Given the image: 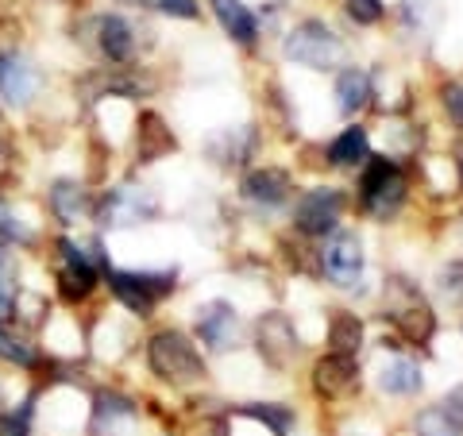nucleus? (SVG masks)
Instances as JSON below:
<instances>
[{
	"mask_svg": "<svg viewBox=\"0 0 463 436\" xmlns=\"http://www.w3.org/2000/svg\"><path fill=\"white\" fill-rule=\"evenodd\" d=\"M321 267L336 286H355L364 274V243L355 232H332V240L321 251Z\"/></svg>",
	"mask_w": 463,
	"mask_h": 436,
	"instance_id": "8",
	"label": "nucleus"
},
{
	"mask_svg": "<svg viewBox=\"0 0 463 436\" xmlns=\"http://www.w3.org/2000/svg\"><path fill=\"white\" fill-rule=\"evenodd\" d=\"M0 363H12V367H24V371L39 367L35 344L27 340L24 332H16L12 325H5V321H0Z\"/></svg>",
	"mask_w": 463,
	"mask_h": 436,
	"instance_id": "20",
	"label": "nucleus"
},
{
	"mask_svg": "<svg viewBox=\"0 0 463 436\" xmlns=\"http://www.w3.org/2000/svg\"><path fill=\"white\" fill-rule=\"evenodd\" d=\"M120 5H136V0H120Z\"/></svg>",
	"mask_w": 463,
	"mask_h": 436,
	"instance_id": "35",
	"label": "nucleus"
},
{
	"mask_svg": "<svg viewBox=\"0 0 463 436\" xmlns=\"http://www.w3.org/2000/svg\"><path fill=\"white\" fill-rule=\"evenodd\" d=\"M0 116H5V112H0Z\"/></svg>",
	"mask_w": 463,
	"mask_h": 436,
	"instance_id": "36",
	"label": "nucleus"
},
{
	"mask_svg": "<svg viewBox=\"0 0 463 436\" xmlns=\"http://www.w3.org/2000/svg\"><path fill=\"white\" fill-rule=\"evenodd\" d=\"M139 421V405L120 394V390H100L93 398V417H90V436H132Z\"/></svg>",
	"mask_w": 463,
	"mask_h": 436,
	"instance_id": "7",
	"label": "nucleus"
},
{
	"mask_svg": "<svg viewBox=\"0 0 463 436\" xmlns=\"http://www.w3.org/2000/svg\"><path fill=\"white\" fill-rule=\"evenodd\" d=\"M402 298H405V301L390 298V313H386L390 325H394L410 344H429L432 332H437V317H432V309L421 301V294H417V289H410L405 282H402Z\"/></svg>",
	"mask_w": 463,
	"mask_h": 436,
	"instance_id": "9",
	"label": "nucleus"
},
{
	"mask_svg": "<svg viewBox=\"0 0 463 436\" xmlns=\"http://www.w3.org/2000/svg\"><path fill=\"white\" fill-rule=\"evenodd\" d=\"M155 8L166 12V16H178V20H197L201 16L197 0H155Z\"/></svg>",
	"mask_w": 463,
	"mask_h": 436,
	"instance_id": "30",
	"label": "nucleus"
},
{
	"mask_svg": "<svg viewBox=\"0 0 463 436\" xmlns=\"http://www.w3.org/2000/svg\"><path fill=\"white\" fill-rule=\"evenodd\" d=\"M105 282L116 301L136 317H151L155 305L174 294V270H105Z\"/></svg>",
	"mask_w": 463,
	"mask_h": 436,
	"instance_id": "2",
	"label": "nucleus"
},
{
	"mask_svg": "<svg viewBox=\"0 0 463 436\" xmlns=\"http://www.w3.org/2000/svg\"><path fill=\"white\" fill-rule=\"evenodd\" d=\"M259 352H263V359L279 371L298 355V332L289 325V317L267 313L263 321H259Z\"/></svg>",
	"mask_w": 463,
	"mask_h": 436,
	"instance_id": "14",
	"label": "nucleus"
},
{
	"mask_svg": "<svg viewBox=\"0 0 463 436\" xmlns=\"http://www.w3.org/2000/svg\"><path fill=\"white\" fill-rule=\"evenodd\" d=\"M328 344L336 347L340 355H355L359 344H364V321H359L355 313H332L328 321Z\"/></svg>",
	"mask_w": 463,
	"mask_h": 436,
	"instance_id": "22",
	"label": "nucleus"
},
{
	"mask_svg": "<svg viewBox=\"0 0 463 436\" xmlns=\"http://www.w3.org/2000/svg\"><path fill=\"white\" fill-rule=\"evenodd\" d=\"M336 97H340V112L352 116L359 112L371 100V78L364 74V70H344V74L336 78Z\"/></svg>",
	"mask_w": 463,
	"mask_h": 436,
	"instance_id": "23",
	"label": "nucleus"
},
{
	"mask_svg": "<svg viewBox=\"0 0 463 436\" xmlns=\"http://www.w3.org/2000/svg\"><path fill=\"white\" fill-rule=\"evenodd\" d=\"M12 5H16V0H0V12H5V8H12Z\"/></svg>",
	"mask_w": 463,
	"mask_h": 436,
	"instance_id": "33",
	"label": "nucleus"
},
{
	"mask_svg": "<svg viewBox=\"0 0 463 436\" xmlns=\"http://www.w3.org/2000/svg\"><path fill=\"white\" fill-rule=\"evenodd\" d=\"M54 247H58V270H54L58 298H62L66 305H78V301H85L97 289L100 270H97V263L90 259V251H85L81 243L58 236Z\"/></svg>",
	"mask_w": 463,
	"mask_h": 436,
	"instance_id": "4",
	"label": "nucleus"
},
{
	"mask_svg": "<svg viewBox=\"0 0 463 436\" xmlns=\"http://www.w3.org/2000/svg\"><path fill=\"white\" fill-rule=\"evenodd\" d=\"M32 405L35 398H24L16 410H5L0 413V436H32Z\"/></svg>",
	"mask_w": 463,
	"mask_h": 436,
	"instance_id": "27",
	"label": "nucleus"
},
{
	"mask_svg": "<svg viewBox=\"0 0 463 436\" xmlns=\"http://www.w3.org/2000/svg\"><path fill=\"white\" fill-rule=\"evenodd\" d=\"M47 209L54 213L58 224L74 228V224H81L85 216L93 213V197H90V190H85L81 182L58 178V182L51 185V194H47Z\"/></svg>",
	"mask_w": 463,
	"mask_h": 436,
	"instance_id": "15",
	"label": "nucleus"
},
{
	"mask_svg": "<svg viewBox=\"0 0 463 436\" xmlns=\"http://www.w3.org/2000/svg\"><path fill=\"white\" fill-rule=\"evenodd\" d=\"M43 66H35L24 51H0V100L12 109H27L43 93Z\"/></svg>",
	"mask_w": 463,
	"mask_h": 436,
	"instance_id": "6",
	"label": "nucleus"
},
{
	"mask_svg": "<svg viewBox=\"0 0 463 436\" xmlns=\"http://www.w3.org/2000/svg\"><path fill=\"white\" fill-rule=\"evenodd\" d=\"M379 386L386 394H413V390H421V367L413 359H390L379 371Z\"/></svg>",
	"mask_w": 463,
	"mask_h": 436,
	"instance_id": "21",
	"label": "nucleus"
},
{
	"mask_svg": "<svg viewBox=\"0 0 463 436\" xmlns=\"http://www.w3.org/2000/svg\"><path fill=\"white\" fill-rule=\"evenodd\" d=\"M0 413H5V390H0Z\"/></svg>",
	"mask_w": 463,
	"mask_h": 436,
	"instance_id": "34",
	"label": "nucleus"
},
{
	"mask_svg": "<svg viewBox=\"0 0 463 436\" xmlns=\"http://www.w3.org/2000/svg\"><path fill=\"white\" fill-rule=\"evenodd\" d=\"M243 417H255V421H267L274 429V436H286L289 425H294V413H289V405H243L240 410Z\"/></svg>",
	"mask_w": 463,
	"mask_h": 436,
	"instance_id": "26",
	"label": "nucleus"
},
{
	"mask_svg": "<svg viewBox=\"0 0 463 436\" xmlns=\"http://www.w3.org/2000/svg\"><path fill=\"white\" fill-rule=\"evenodd\" d=\"M194 325H197V340L213 347V352H224V347H232V340H236V309H232L228 301H209V305H201L197 317H194Z\"/></svg>",
	"mask_w": 463,
	"mask_h": 436,
	"instance_id": "12",
	"label": "nucleus"
},
{
	"mask_svg": "<svg viewBox=\"0 0 463 436\" xmlns=\"http://www.w3.org/2000/svg\"><path fill=\"white\" fill-rule=\"evenodd\" d=\"M459 421L444 410V405H429L417 413V436H459Z\"/></svg>",
	"mask_w": 463,
	"mask_h": 436,
	"instance_id": "25",
	"label": "nucleus"
},
{
	"mask_svg": "<svg viewBox=\"0 0 463 436\" xmlns=\"http://www.w3.org/2000/svg\"><path fill=\"white\" fill-rule=\"evenodd\" d=\"M444 410L452 413V417L459 421V425H463V383H459V386H452V390H448V398H444Z\"/></svg>",
	"mask_w": 463,
	"mask_h": 436,
	"instance_id": "32",
	"label": "nucleus"
},
{
	"mask_svg": "<svg viewBox=\"0 0 463 436\" xmlns=\"http://www.w3.org/2000/svg\"><path fill=\"white\" fill-rule=\"evenodd\" d=\"M313 390L321 398H328V402H340V398L352 394V390H359V363H355V355L332 352L325 359H317V367H313Z\"/></svg>",
	"mask_w": 463,
	"mask_h": 436,
	"instance_id": "11",
	"label": "nucleus"
},
{
	"mask_svg": "<svg viewBox=\"0 0 463 436\" xmlns=\"http://www.w3.org/2000/svg\"><path fill=\"white\" fill-rule=\"evenodd\" d=\"M367 128H347V132H340L336 139L328 143V163L332 166H355V163H364L367 158Z\"/></svg>",
	"mask_w": 463,
	"mask_h": 436,
	"instance_id": "19",
	"label": "nucleus"
},
{
	"mask_svg": "<svg viewBox=\"0 0 463 436\" xmlns=\"http://www.w3.org/2000/svg\"><path fill=\"white\" fill-rule=\"evenodd\" d=\"M147 363L151 371L170 386H194L205 379V359H201L197 344L178 328H158L147 340Z\"/></svg>",
	"mask_w": 463,
	"mask_h": 436,
	"instance_id": "1",
	"label": "nucleus"
},
{
	"mask_svg": "<svg viewBox=\"0 0 463 436\" xmlns=\"http://www.w3.org/2000/svg\"><path fill=\"white\" fill-rule=\"evenodd\" d=\"M174 147H178V139H174L163 116L139 112V124H136V158L139 163H158V158H166Z\"/></svg>",
	"mask_w": 463,
	"mask_h": 436,
	"instance_id": "16",
	"label": "nucleus"
},
{
	"mask_svg": "<svg viewBox=\"0 0 463 436\" xmlns=\"http://www.w3.org/2000/svg\"><path fill=\"white\" fill-rule=\"evenodd\" d=\"M347 16H352L355 24H379L383 20V0H347Z\"/></svg>",
	"mask_w": 463,
	"mask_h": 436,
	"instance_id": "29",
	"label": "nucleus"
},
{
	"mask_svg": "<svg viewBox=\"0 0 463 436\" xmlns=\"http://www.w3.org/2000/svg\"><path fill=\"white\" fill-rule=\"evenodd\" d=\"M286 58L309 70H332L344 62V39L325 20H301L286 39Z\"/></svg>",
	"mask_w": 463,
	"mask_h": 436,
	"instance_id": "3",
	"label": "nucleus"
},
{
	"mask_svg": "<svg viewBox=\"0 0 463 436\" xmlns=\"http://www.w3.org/2000/svg\"><path fill=\"white\" fill-rule=\"evenodd\" d=\"M444 105H448V112L456 116V124L463 128V90H459V85H448V90H444Z\"/></svg>",
	"mask_w": 463,
	"mask_h": 436,
	"instance_id": "31",
	"label": "nucleus"
},
{
	"mask_svg": "<svg viewBox=\"0 0 463 436\" xmlns=\"http://www.w3.org/2000/svg\"><path fill=\"white\" fill-rule=\"evenodd\" d=\"M93 32H97V51L105 54L112 66H128L136 58V27L128 24L124 16H116V12L97 16Z\"/></svg>",
	"mask_w": 463,
	"mask_h": 436,
	"instance_id": "13",
	"label": "nucleus"
},
{
	"mask_svg": "<svg viewBox=\"0 0 463 436\" xmlns=\"http://www.w3.org/2000/svg\"><path fill=\"white\" fill-rule=\"evenodd\" d=\"M97 221L109 228H124V224H143L158 216V197L147 185H116L93 205Z\"/></svg>",
	"mask_w": 463,
	"mask_h": 436,
	"instance_id": "5",
	"label": "nucleus"
},
{
	"mask_svg": "<svg viewBox=\"0 0 463 436\" xmlns=\"http://www.w3.org/2000/svg\"><path fill=\"white\" fill-rule=\"evenodd\" d=\"M440 294H444L448 301L463 305V263H448V267L440 270Z\"/></svg>",
	"mask_w": 463,
	"mask_h": 436,
	"instance_id": "28",
	"label": "nucleus"
},
{
	"mask_svg": "<svg viewBox=\"0 0 463 436\" xmlns=\"http://www.w3.org/2000/svg\"><path fill=\"white\" fill-rule=\"evenodd\" d=\"M340 213H344L340 190H309L306 197L298 201L294 224L306 232V236H328V232H336Z\"/></svg>",
	"mask_w": 463,
	"mask_h": 436,
	"instance_id": "10",
	"label": "nucleus"
},
{
	"mask_svg": "<svg viewBox=\"0 0 463 436\" xmlns=\"http://www.w3.org/2000/svg\"><path fill=\"white\" fill-rule=\"evenodd\" d=\"M405 201V178H402V170H394L390 178L374 190L367 201H364V209L374 216V221H386V216H394L398 213V205Z\"/></svg>",
	"mask_w": 463,
	"mask_h": 436,
	"instance_id": "24",
	"label": "nucleus"
},
{
	"mask_svg": "<svg viewBox=\"0 0 463 436\" xmlns=\"http://www.w3.org/2000/svg\"><path fill=\"white\" fill-rule=\"evenodd\" d=\"M294 190V182H289V174L279 170V166H263V170H251L248 178H243V197L255 201V205H282Z\"/></svg>",
	"mask_w": 463,
	"mask_h": 436,
	"instance_id": "17",
	"label": "nucleus"
},
{
	"mask_svg": "<svg viewBox=\"0 0 463 436\" xmlns=\"http://www.w3.org/2000/svg\"><path fill=\"white\" fill-rule=\"evenodd\" d=\"M209 5H213V12H216V20H221L224 32L236 43H243V47H251L255 35H259V24L248 12V5H243V0H209Z\"/></svg>",
	"mask_w": 463,
	"mask_h": 436,
	"instance_id": "18",
	"label": "nucleus"
}]
</instances>
